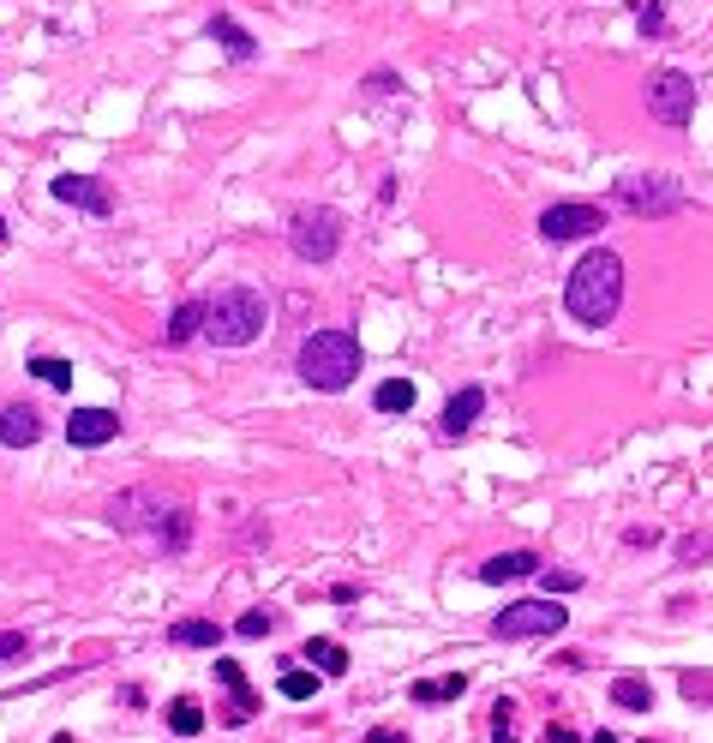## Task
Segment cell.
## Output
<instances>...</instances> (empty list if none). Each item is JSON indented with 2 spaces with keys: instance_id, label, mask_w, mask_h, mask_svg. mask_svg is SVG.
<instances>
[{
  "instance_id": "cell-32",
  "label": "cell",
  "mask_w": 713,
  "mask_h": 743,
  "mask_svg": "<svg viewBox=\"0 0 713 743\" xmlns=\"http://www.w3.org/2000/svg\"><path fill=\"white\" fill-rule=\"evenodd\" d=\"M366 743H408V732H396V726H378Z\"/></svg>"
},
{
  "instance_id": "cell-10",
  "label": "cell",
  "mask_w": 713,
  "mask_h": 743,
  "mask_svg": "<svg viewBox=\"0 0 713 743\" xmlns=\"http://www.w3.org/2000/svg\"><path fill=\"white\" fill-rule=\"evenodd\" d=\"M48 192H54L60 204H72V210H84V216H108V210H114V192H108L96 174H54Z\"/></svg>"
},
{
  "instance_id": "cell-9",
  "label": "cell",
  "mask_w": 713,
  "mask_h": 743,
  "mask_svg": "<svg viewBox=\"0 0 713 743\" xmlns=\"http://www.w3.org/2000/svg\"><path fill=\"white\" fill-rule=\"evenodd\" d=\"M606 228V210L600 204H582V198H570V204H546L540 210V234L552 240V246H564V240H588V234H600Z\"/></svg>"
},
{
  "instance_id": "cell-15",
  "label": "cell",
  "mask_w": 713,
  "mask_h": 743,
  "mask_svg": "<svg viewBox=\"0 0 713 743\" xmlns=\"http://www.w3.org/2000/svg\"><path fill=\"white\" fill-rule=\"evenodd\" d=\"M300 660H312V672H318V678H342V672H348V648H342V642H330V636H312V642L300 648Z\"/></svg>"
},
{
  "instance_id": "cell-26",
  "label": "cell",
  "mask_w": 713,
  "mask_h": 743,
  "mask_svg": "<svg viewBox=\"0 0 713 743\" xmlns=\"http://www.w3.org/2000/svg\"><path fill=\"white\" fill-rule=\"evenodd\" d=\"M270 630H276V618H270V612H246V618L234 624V636H240V642H258V636H270Z\"/></svg>"
},
{
  "instance_id": "cell-8",
  "label": "cell",
  "mask_w": 713,
  "mask_h": 743,
  "mask_svg": "<svg viewBox=\"0 0 713 743\" xmlns=\"http://www.w3.org/2000/svg\"><path fill=\"white\" fill-rule=\"evenodd\" d=\"M648 114L666 120V126H684V120L696 114V78L678 72V66L654 72V78H648Z\"/></svg>"
},
{
  "instance_id": "cell-14",
  "label": "cell",
  "mask_w": 713,
  "mask_h": 743,
  "mask_svg": "<svg viewBox=\"0 0 713 743\" xmlns=\"http://www.w3.org/2000/svg\"><path fill=\"white\" fill-rule=\"evenodd\" d=\"M546 564L534 558V552H498V558H486L480 564V582H522V576H540Z\"/></svg>"
},
{
  "instance_id": "cell-30",
  "label": "cell",
  "mask_w": 713,
  "mask_h": 743,
  "mask_svg": "<svg viewBox=\"0 0 713 743\" xmlns=\"http://www.w3.org/2000/svg\"><path fill=\"white\" fill-rule=\"evenodd\" d=\"M636 18H642V36H660L666 30V6H642Z\"/></svg>"
},
{
  "instance_id": "cell-31",
  "label": "cell",
  "mask_w": 713,
  "mask_h": 743,
  "mask_svg": "<svg viewBox=\"0 0 713 743\" xmlns=\"http://www.w3.org/2000/svg\"><path fill=\"white\" fill-rule=\"evenodd\" d=\"M366 90H372V96H390V90H396V72H372Z\"/></svg>"
},
{
  "instance_id": "cell-16",
  "label": "cell",
  "mask_w": 713,
  "mask_h": 743,
  "mask_svg": "<svg viewBox=\"0 0 713 743\" xmlns=\"http://www.w3.org/2000/svg\"><path fill=\"white\" fill-rule=\"evenodd\" d=\"M216 678H222V684H228V696H234V708H228V720H234V726H246V720L258 714V696L246 690V678H240V666H234V660H216Z\"/></svg>"
},
{
  "instance_id": "cell-27",
  "label": "cell",
  "mask_w": 713,
  "mask_h": 743,
  "mask_svg": "<svg viewBox=\"0 0 713 743\" xmlns=\"http://www.w3.org/2000/svg\"><path fill=\"white\" fill-rule=\"evenodd\" d=\"M492 743H516V702H498V714H492Z\"/></svg>"
},
{
  "instance_id": "cell-21",
  "label": "cell",
  "mask_w": 713,
  "mask_h": 743,
  "mask_svg": "<svg viewBox=\"0 0 713 743\" xmlns=\"http://www.w3.org/2000/svg\"><path fill=\"white\" fill-rule=\"evenodd\" d=\"M372 408H378V414H408V408H414V384H408V378H384V384L372 390Z\"/></svg>"
},
{
  "instance_id": "cell-18",
  "label": "cell",
  "mask_w": 713,
  "mask_h": 743,
  "mask_svg": "<svg viewBox=\"0 0 713 743\" xmlns=\"http://www.w3.org/2000/svg\"><path fill=\"white\" fill-rule=\"evenodd\" d=\"M612 708H624V714H648L654 708V684L648 678H612Z\"/></svg>"
},
{
  "instance_id": "cell-33",
  "label": "cell",
  "mask_w": 713,
  "mask_h": 743,
  "mask_svg": "<svg viewBox=\"0 0 713 743\" xmlns=\"http://www.w3.org/2000/svg\"><path fill=\"white\" fill-rule=\"evenodd\" d=\"M546 743H582V738H576L570 726H552V732H546Z\"/></svg>"
},
{
  "instance_id": "cell-4",
  "label": "cell",
  "mask_w": 713,
  "mask_h": 743,
  "mask_svg": "<svg viewBox=\"0 0 713 743\" xmlns=\"http://www.w3.org/2000/svg\"><path fill=\"white\" fill-rule=\"evenodd\" d=\"M300 378L312 384V390H348L354 384V372H360V336L354 330H312L306 342H300Z\"/></svg>"
},
{
  "instance_id": "cell-22",
  "label": "cell",
  "mask_w": 713,
  "mask_h": 743,
  "mask_svg": "<svg viewBox=\"0 0 713 743\" xmlns=\"http://www.w3.org/2000/svg\"><path fill=\"white\" fill-rule=\"evenodd\" d=\"M168 642H174V648H216V642H222V630H216L210 618H186V624H174V630H168Z\"/></svg>"
},
{
  "instance_id": "cell-3",
  "label": "cell",
  "mask_w": 713,
  "mask_h": 743,
  "mask_svg": "<svg viewBox=\"0 0 713 743\" xmlns=\"http://www.w3.org/2000/svg\"><path fill=\"white\" fill-rule=\"evenodd\" d=\"M264 324H270V300L246 282L216 288L204 300V342H216V348H246V342L264 336Z\"/></svg>"
},
{
  "instance_id": "cell-7",
  "label": "cell",
  "mask_w": 713,
  "mask_h": 743,
  "mask_svg": "<svg viewBox=\"0 0 713 743\" xmlns=\"http://www.w3.org/2000/svg\"><path fill=\"white\" fill-rule=\"evenodd\" d=\"M618 204L630 216H672V210H684V180H672V174H630V180H618Z\"/></svg>"
},
{
  "instance_id": "cell-29",
  "label": "cell",
  "mask_w": 713,
  "mask_h": 743,
  "mask_svg": "<svg viewBox=\"0 0 713 743\" xmlns=\"http://www.w3.org/2000/svg\"><path fill=\"white\" fill-rule=\"evenodd\" d=\"M24 654H30V636L24 630H0V666L6 660H24Z\"/></svg>"
},
{
  "instance_id": "cell-19",
  "label": "cell",
  "mask_w": 713,
  "mask_h": 743,
  "mask_svg": "<svg viewBox=\"0 0 713 743\" xmlns=\"http://www.w3.org/2000/svg\"><path fill=\"white\" fill-rule=\"evenodd\" d=\"M468 696V678L462 672H450V678H420L414 684V702L420 708H432V702H462Z\"/></svg>"
},
{
  "instance_id": "cell-28",
  "label": "cell",
  "mask_w": 713,
  "mask_h": 743,
  "mask_svg": "<svg viewBox=\"0 0 713 743\" xmlns=\"http://www.w3.org/2000/svg\"><path fill=\"white\" fill-rule=\"evenodd\" d=\"M540 582H546V594H576V588H582L576 570H540Z\"/></svg>"
},
{
  "instance_id": "cell-35",
  "label": "cell",
  "mask_w": 713,
  "mask_h": 743,
  "mask_svg": "<svg viewBox=\"0 0 713 743\" xmlns=\"http://www.w3.org/2000/svg\"><path fill=\"white\" fill-rule=\"evenodd\" d=\"M0 240H6V222H0Z\"/></svg>"
},
{
  "instance_id": "cell-6",
  "label": "cell",
  "mask_w": 713,
  "mask_h": 743,
  "mask_svg": "<svg viewBox=\"0 0 713 743\" xmlns=\"http://www.w3.org/2000/svg\"><path fill=\"white\" fill-rule=\"evenodd\" d=\"M570 624V612L558 606V594H546V600H516V606H504L498 618H492V636L498 642H540V636H558Z\"/></svg>"
},
{
  "instance_id": "cell-24",
  "label": "cell",
  "mask_w": 713,
  "mask_h": 743,
  "mask_svg": "<svg viewBox=\"0 0 713 743\" xmlns=\"http://www.w3.org/2000/svg\"><path fill=\"white\" fill-rule=\"evenodd\" d=\"M30 372H36L48 390H72V378H78V372H72V360H54V354H36V360H30Z\"/></svg>"
},
{
  "instance_id": "cell-25",
  "label": "cell",
  "mask_w": 713,
  "mask_h": 743,
  "mask_svg": "<svg viewBox=\"0 0 713 743\" xmlns=\"http://www.w3.org/2000/svg\"><path fill=\"white\" fill-rule=\"evenodd\" d=\"M276 690H282L288 702H312V696H318V672H300V666H294V672H282Z\"/></svg>"
},
{
  "instance_id": "cell-2",
  "label": "cell",
  "mask_w": 713,
  "mask_h": 743,
  "mask_svg": "<svg viewBox=\"0 0 713 743\" xmlns=\"http://www.w3.org/2000/svg\"><path fill=\"white\" fill-rule=\"evenodd\" d=\"M564 306H570L576 324H612L618 306H624V258L606 252V246H594V252L570 270V282H564Z\"/></svg>"
},
{
  "instance_id": "cell-1",
  "label": "cell",
  "mask_w": 713,
  "mask_h": 743,
  "mask_svg": "<svg viewBox=\"0 0 713 743\" xmlns=\"http://www.w3.org/2000/svg\"><path fill=\"white\" fill-rule=\"evenodd\" d=\"M108 522L120 534H144L168 552H186V540H192V510L180 498H168L162 486H132V492L108 498Z\"/></svg>"
},
{
  "instance_id": "cell-11",
  "label": "cell",
  "mask_w": 713,
  "mask_h": 743,
  "mask_svg": "<svg viewBox=\"0 0 713 743\" xmlns=\"http://www.w3.org/2000/svg\"><path fill=\"white\" fill-rule=\"evenodd\" d=\"M114 438H120V414H114V408H72V414H66V444L102 450V444H114Z\"/></svg>"
},
{
  "instance_id": "cell-23",
  "label": "cell",
  "mask_w": 713,
  "mask_h": 743,
  "mask_svg": "<svg viewBox=\"0 0 713 743\" xmlns=\"http://www.w3.org/2000/svg\"><path fill=\"white\" fill-rule=\"evenodd\" d=\"M168 732H174V738H198V732H204V708H198L192 696L168 702Z\"/></svg>"
},
{
  "instance_id": "cell-5",
  "label": "cell",
  "mask_w": 713,
  "mask_h": 743,
  "mask_svg": "<svg viewBox=\"0 0 713 743\" xmlns=\"http://www.w3.org/2000/svg\"><path fill=\"white\" fill-rule=\"evenodd\" d=\"M288 246L300 264H330L342 252V216L330 204H300L288 216Z\"/></svg>"
},
{
  "instance_id": "cell-13",
  "label": "cell",
  "mask_w": 713,
  "mask_h": 743,
  "mask_svg": "<svg viewBox=\"0 0 713 743\" xmlns=\"http://www.w3.org/2000/svg\"><path fill=\"white\" fill-rule=\"evenodd\" d=\"M36 438H42V414H36V408H24V402L0 408V444H6V450H30Z\"/></svg>"
},
{
  "instance_id": "cell-12",
  "label": "cell",
  "mask_w": 713,
  "mask_h": 743,
  "mask_svg": "<svg viewBox=\"0 0 713 743\" xmlns=\"http://www.w3.org/2000/svg\"><path fill=\"white\" fill-rule=\"evenodd\" d=\"M480 414H486V390H480V384L456 390V396L444 402V414H438V438H450V444H456V438H468Z\"/></svg>"
},
{
  "instance_id": "cell-17",
  "label": "cell",
  "mask_w": 713,
  "mask_h": 743,
  "mask_svg": "<svg viewBox=\"0 0 713 743\" xmlns=\"http://www.w3.org/2000/svg\"><path fill=\"white\" fill-rule=\"evenodd\" d=\"M192 336H204V300H186V306L162 324V342H168V348H180V342H192Z\"/></svg>"
},
{
  "instance_id": "cell-34",
  "label": "cell",
  "mask_w": 713,
  "mask_h": 743,
  "mask_svg": "<svg viewBox=\"0 0 713 743\" xmlns=\"http://www.w3.org/2000/svg\"><path fill=\"white\" fill-rule=\"evenodd\" d=\"M588 743H618V738H612V732H594V738H588Z\"/></svg>"
},
{
  "instance_id": "cell-36",
  "label": "cell",
  "mask_w": 713,
  "mask_h": 743,
  "mask_svg": "<svg viewBox=\"0 0 713 743\" xmlns=\"http://www.w3.org/2000/svg\"><path fill=\"white\" fill-rule=\"evenodd\" d=\"M54 743H72V738H54Z\"/></svg>"
},
{
  "instance_id": "cell-20",
  "label": "cell",
  "mask_w": 713,
  "mask_h": 743,
  "mask_svg": "<svg viewBox=\"0 0 713 743\" xmlns=\"http://www.w3.org/2000/svg\"><path fill=\"white\" fill-rule=\"evenodd\" d=\"M210 36H216V42H222L234 60H252V54H258V42H252V36H246V30L228 18V12H216V18H210Z\"/></svg>"
}]
</instances>
